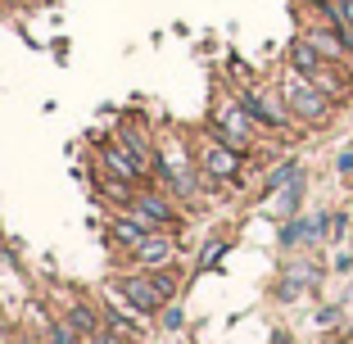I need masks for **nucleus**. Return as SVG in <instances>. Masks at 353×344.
<instances>
[{
    "instance_id": "nucleus-8",
    "label": "nucleus",
    "mask_w": 353,
    "mask_h": 344,
    "mask_svg": "<svg viewBox=\"0 0 353 344\" xmlns=\"http://www.w3.org/2000/svg\"><path fill=\"white\" fill-rule=\"evenodd\" d=\"M303 41L312 45L317 54H326V59H335V63H344L353 54V45L344 41V32L335 28V23H317V28H308L303 32Z\"/></svg>"
},
{
    "instance_id": "nucleus-15",
    "label": "nucleus",
    "mask_w": 353,
    "mask_h": 344,
    "mask_svg": "<svg viewBox=\"0 0 353 344\" xmlns=\"http://www.w3.org/2000/svg\"><path fill=\"white\" fill-rule=\"evenodd\" d=\"M299 199H303V177H299V181H290V186L281 190V204H276L281 218H294V213H299Z\"/></svg>"
},
{
    "instance_id": "nucleus-16",
    "label": "nucleus",
    "mask_w": 353,
    "mask_h": 344,
    "mask_svg": "<svg viewBox=\"0 0 353 344\" xmlns=\"http://www.w3.org/2000/svg\"><path fill=\"white\" fill-rule=\"evenodd\" d=\"M123 340H127V335H118L114 326H95V331L86 335V344H123Z\"/></svg>"
},
{
    "instance_id": "nucleus-12",
    "label": "nucleus",
    "mask_w": 353,
    "mask_h": 344,
    "mask_svg": "<svg viewBox=\"0 0 353 344\" xmlns=\"http://www.w3.org/2000/svg\"><path fill=\"white\" fill-rule=\"evenodd\" d=\"M118 141H123V145L132 150V154L141 159V163H145L150 172H154V168H159V150H154V141H150V136L141 132V127H136V123H123V127H118Z\"/></svg>"
},
{
    "instance_id": "nucleus-14",
    "label": "nucleus",
    "mask_w": 353,
    "mask_h": 344,
    "mask_svg": "<svg viewBox=\"0 0 353 344\" xmlns=\"http://www.w3.org/2000/svg\"><path fill=\"white\" fill-rule=\"evenodd\" d=\"M68 322H73L82 335H91L95 326H100V317H95V308H91V303H73V308H68Z\"/></svg>"
},
{
    "instance_id": "nucleus-1",
    "label": "nucleus",
    "mask_w": 353,
    "mask_h": 344,
    "mask_svg": "<svg viewBox=\"0 0 353 344\" xmlns=\"http://www.w3.org/2000/svg\"><path fill=\"white\" fill-rule=\"evenodd\" d=\"M159 177L172 186L176 199H195L199 190V163H190V141L181 132H163V141H159Z\"/></svg>"
},
{
    "instance_id": "nucleus-19",
    "label": "nucleus",
    "mask_w": 353,
    "mask_h": 344,
    "mask_svg": "<svg viewBox=\"0 0 353 344\" xmlns=\"http://www.w3.org/2000/svg\"><path fill=\"white\" fill-rule=\"evenodd\" d=\"M335 172H344V177H349V172H353V150H344V154L335 159Z\"/></svg>"
},
{
    "instance_id": "nucleus-5",
    "label": "nucleus",
    "mask_w": 353,
    "mask_h": 344,
    "mask_svg": "<svg viewBox=\"0 0 353 344\" xmlns=\"http://www.w3.org/2000/svg\"><path fill=\"white\" fill-rule=\"evenodd\" d=\"M240 150H231V145H222L213 132H204L199 136V172H204V181H240Z\"/></svg>"
},
{
    "instance_id": "nucleus-17",
    "label": "nucleus",
    "mask_w": 353,
    "mask_h": 344,
    "mask_svg": "<svg viewBox=\"0 0 353 344\" xmlns=\"http://www.w3.org/2000/svg\"><path fill=\"white\" fill-rule=\"evenodd\" d=\"M222 254H227V240H213V245H208V250L199 254V272H208V267H213V263L222 259Z\"/></svg>"
},
{
    "instance_id": "nucleus-4",
    "label": "nucleus",
    "mask_w": 353,
    "mask_h": 344,
    "mask_svg": "<svg viewBox=\"0 0 353 344\" xmlns=\"http://www.w3.org/2000/svg\"><path fill=\"white\" fill-rule=\"evenodd\" d=\"M240 105L254 114L259 127H272V132H290L294 127V114L285 109V100H281V86L276 91H272V86H245V91H240Z\"/></svg>"
},
{
    "instance_id": "nucleus-10",
    "label": "nucleus",
    "mask_w": 353,
    "mask_h": 344,
    "mask_svg": "<svg viewBox=\"0 0 353 344\" xmlns=\"http://www.w3.org/2000/svg\"><path fill=\"white\" fill-rule=\"evenodd\" d=\"M172 254H176L172 240H168L163 231H150V236L132 250V259L141 263V267H168V263H172Z\"/></svg>"
},
{
    "instance_id": "nucleus-20",
    "label": "nucleus",
    "mask_w": 353,
    "mask_h": 344,
    "mask_svg": "<svg viewBox=\"0 0 353 344\" xmlns=\"http://www.w3.org/2000/svg\"><path fill=\"white\" fill-rule=\"evenodd\" d=\"M163 326H172V331H176V326H181V308H168V313H163Z\"/></svg>"
},
{
    "instance_id": "nucleus-6",
    "label": "nucleus",
    "mask_w": 353,
    "mask_h": 344,
    "mask_svg": "<svg viewBox=\"0 0 353 344\" xmlns=\"http://www.w3.org/2000/svg\"><path fill=\"white\" fill-rule=\"evenodd\" d=\"M118 294H123L127 308H136L141 317H154L159 308H168V294L159 290V281L154 276H141V272L123 276V281H118Z\"/></svg>"
},
{
    "instance_id": "nucleus-2",
    "label": "nucleus",
    "mask_w": 353,
    "mask_h": 344,
    "mask_svg": "<svg viewBox=\"0 0 353 344\" xmlns=\"http://www.w3.org/2000/svg\"><path fill=\"white\" fill-rule=\"evenodd\" d=\"M254 114L245 105H240V95H227V91H218L213 95V114H208V132L218 136L222 145H231V150H240V154H250L254 150Z\"/></svg>"
},
{
    "instance_id": "nucleus-9",
    "label": "nucleus",
    "mask_w": 353,
    "mask_h": 344,
    "mask_svg": "<svg viewBox=\"0 0 353 344\" xmlns=\"http://www.w3.org/2000/svg\"><path fill=\"white\" fill-rule=\"evenodd\" d=\"M127 209H132L136 218L145 222V227H154V231H163V227H172V222H176L172 204H168L163 195H150V190H136V195H132V204H127Z\"/></svg>"
},
{
    "instance_id": "nucleus-13",
    "label": "nucleus",
    "mask_w": 353,
    "mask_h": 344,
    "mask_svg": "<svg viewBox=\"0 0 353 344\" xmlns=\"http://www.w3.org/2000/svg\"><path fill=\"white\" fill-rule=\"evenodd\" d=\"M299 177H303L299 163H294V159H281V163L272 168V177H268V190H285L290 181H299Z\"/></svg>"
},
{
    "instance_id": "nucleus-7",
    "label": "nucleus",
    "mask_w": 353,
    "mask_h": 344,
    "mask_svg": "<svg viewBox=\"0 0 353 344\" xmlns=\"http://www.w3.org/2000/svg\"><path fill=\"white\" fill-rule=\"evenodd\" d=\"M100 168H104V172H114L118 181H127V186H141V181L150 177V168L141 163L123 141H104V145H100Z\"/></svg>"
},
{
    "instance_id": "nucleus-21",
    "label": "nucleus",
    "mask_w": 353,
    "mask_h": 344,
    "mask_svg": "<svg viewBox=\"0 0 353 344\" xmlns=\"http://www.w3.org/2000/svg\"><path fill=\"white\" fill-rule=\"evenodd\" d=\"M14 344H32V340H14Z\"/></svg>"
},
{
    "instance_id": "nucleus-22",
    "label": "nucleus",
    "mask_w": 353,
    "mask_h": 344,
    "mask_svg": "<svg viewBox=\"0 0 353 344\" xmlns=\"http://www.w3.org/2000/svg\"><path fill=\"white\" fill-rule=\"evenodd\" d=\"M41 344H54V340H41Z\"/></svg>"
},
{
    "instance_id": "nucleus-3",
    "label": "nucleus",
    "mask_w": 353,
    "mask_h": 344,
    "mask_svg": "<svg viewBox=\"0 0 353 344\" xmlns=\"http://www.w3.org/2000/svg\"><path fill=\"white\" fill-rule=\"evenodd\" d=\"M281 100H285V109L294 114V123H308V127L331 123V114H335V100H331V95L317 91V86H312L303 73H294V68L281 77Z\"/></svg>"
},
{
    "instance_id": "nucleus-11",
    "label": "nucleus",
    "mask_w": 353,
    "mask_h": 344,
    "mask_svg": "<svg viewBox=\"0 0 353 344\" xmlns=\"http://www.w3.org/2000/svg\"><path fill=\"white\" fill-rule=\"evenodd\" d=\"M150 231H154V227H145V222L136 218V213H127V218H114V222H109V240H114L118 250H127V254H132L136 245L150 236Z\"/></svg>"
},
{
    "instance_id": "nucleus-18",
    "label": "nucleus",
    "mask_w": 353,
    "mask_h": 344,
    "mask_svg": "<svg viewBox=\"0 0 353 344\" xmlns=\"http://www.w3.org/2000/svg\"><path fill=\"white\" fill-rule=\"evenodd\" d=\"M344 231H349V218L335 213V218H331V240H344Z\"/></svg>"
}]
</instances>
